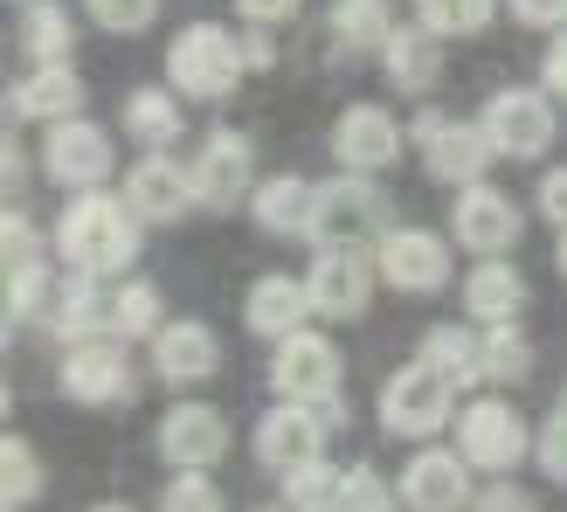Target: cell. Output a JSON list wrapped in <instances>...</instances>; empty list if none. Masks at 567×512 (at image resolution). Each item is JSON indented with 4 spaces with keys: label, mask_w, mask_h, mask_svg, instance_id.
Segmentation results:
<instances>
[{
    "label": "cell",
    "mask_w": 567,
    "mask_h": 512,
    "mask_svg": "<svg viewBox=\"0 0 567 512\" xmlns=\"http://www.w3.org/2000/svg\"><path fill=\"white\" fill-rule=\"evenodd\" d=\"M55 249H63V264L83 270V277L132 270V256H138V215H132V202H118V194H104V187L70 194L63 222H55Z\"/></svg>",
    "instance_id": "cell-1"
},
{
    "label": "cell",
    "mask_w": 567,
    "mask_h": 512,
    "mask_svg": "<svg viewBox=\"0 0 567 512\" xmlns=\"http://www.w3.org/2000/svg\"><path fill=\"white\" fill-rule=\"evenodd\" d=\"M243 70H249L243 42L229 35V28H215V21L181 28L174 49H166V83H174L181 98H202V104H221L243 83Z\"/></svg>",
    "instance_id": "cell-2"
},
{
    "label": "cell",
    "mask_w": 567,
    "mask_h": 512,
    "mask_svg": "<svg viewBox=\"0 0 567 512\" xmlns=\"http://www.w3.org/2000/svg\"><path fill=\"white\" fill-rule=\"evenodd\" d=\"M443 422H457V381L436 375L430 360H415V367H402V375H388V388H381V430H388V437L430 443Z\"/></svg>",
    "instance_id": "cell-3"
},
{
    "label": "cell",
    "mask_w": 567,
    "mask_h": 512,
    "mask_svg": "<svg viewBox=\"0 0 567 512\" xmlns=\"http://www.w3.org/2000/svg\"><path fill=\"white\" fill-rule=\"evenodd\" d=\"M339 347L332 339H319L311 326H298V332H284L277 339V354H270V388L284 395V402H311V409H326V402H339Z\"/></svg>",
    "instance_id": "cell-4"
},
{
    "label": "cell",
    "mask_w": 567,
    "mask_h": 512,
    "mask_svg": "<svg viewBox=\"0 0 567 512\" xmlns=\"http://www.w3.org/2000/svg\"><path fill=\"white\" fill-rule=\"evenodd\" d=\"M409 139H422V166H430V181H443V187H471V181H485V166L498 160V146L485 139V125L436 119V111H422V119L409 125Z\"/></svg>",
    "instance_id": "cell-5"
},
{
    "label": "cell",
    "mask_w": 567,
    "mask_h": 512,
    "mask_svg": "<svg viewBox=\"0 0 567 512\" xmlns=\"http://www.w3.org/2000/svg\"><path fill=\"white\" fill-rule=\"evenodd\" d=\"M374 277H381V264H367L360 243H319L311 277H305L311 311H319V319H360V311L374 305Z\"/></svg>",
    "instance_id": "cell-6"
},
{
    "label": "cell",
    "mask_w": 567,
    "mask_h": 512,
    "mask_svg": "<svg viewBox=\"0 0 567 512\" xmlns=\"http://www.w3.org/2000/svg\"><path fill=\"white\" fill-rule=\"evenodd\" d=\"M457 450L477 464V471H513L526 450H533V430L513 402H498V395H477V402L457 409Z\"/></svg>",
    "instance_id": "cell-7"
},
{
    "label": "cell",
    "mask_w": 567,
    "mask_h": 512,
    "mask_svg": "<svg viewBox=\"0 0 567 512\" xmlns=\"http://www.w3.org/2000/svg\"><path fill=\"white\" fill-rule=\"evenodd\" d=\"M111 166H118V146H111V132H104V125H91V119H63V125H49V139H42V174H49L55 187H70V194L104 187V181H111Z\"/></svg>",
    "instance_id": "cell-8"
},
{
    "label": "cell",
    "mask_w": 567,
    "mask_h": 512,
    "mask_svg": "<svg viewBox=\"0 0 567 512\" xmlns=\"http://www.w3.org/2000/svg\"><path fill=\"white\" fill-rule=\"evenodd\" d=\"M367 236H388V194L367 187V174L326 181L311 202V243H367Z\"/></svg>",
    "instance_id": "cell-9"
},
{
    "label": "cell",
    "mask_w": 567,
    "mask_h": 512,
    "mask_svg": "<svg viewBox=\"0 0 567 512\" xmlns=\"http://www.w3.org/2000/svg\"><path fill=\"white\" fill-rule=\"evenodd\" d=\"M326 437H332L326 409H311V402H277V409L257 422V464L277 471V478H291V471H305V464L326 458Z\"/></svg>",
    "instance_id": "cell-10"
},
{
    "label": "cell",
    "mask_w": 567,
    "mask_h": 512,
    "mask_svg": "<svg viewBox=\"0 0 567 512\" xmlns=\"http://www.w3.org/2000/svg\"><path fill=\"white\" fill-rule=\"evenodd\" d=\"M477 125L498 146V160H540L554 146V98L547 91H498Z\"/></svg>",
    "instance_id": "cell-11"
},
{
    "label": "cell",
    "mask_w": 567,
    "mask_h": 512,
    "mask_svg": "<svg viewBox=\"0 0 567 512\" xmlns=\"http://www.w3.org/2000/svg\"><path fill=\"white\" fill-rule=\"evenodd\" d=\"M153 450L174 471H215L221 458H229V422H221V409H208V402H174L159 416Z\"/></svg>",
    "instance_id": "cell-12"
},
{
    "label": "cell",
    "mask_w": 567,
    "mask_h": 512,
    "mask_svg": "<svg viewBox=\"0 0 567 512\" xmlns=\"http://www.w3.org/2000/svg\"><path fill=\"white\" fill-rule=\"evenodd\" d=\"M63 395L83 409H111L132 395V360H125V339H70L63 354Z\"/></svg>",
    "instance_id": "cell-13"
},
{
    "label": "cell",
    "mask_w": 567,
    "mask_h": 512,
    "mask_svg": "<svg viewBox=\"0 0 567 512\" xmlns=\"http://www.w3.org/2000/svg\"><path fill=\"white\" fill-rule=\"evenodd\" d=\"M374 264H381V277L394 284V291L430 298V291L450 284V243L436 229H388L374 243Z\"/></svg>",
    "instance_id": "cell-14"
},
{
    "label": "cell",
    "mask_w": 567,
    "mask_h": 512,
    "mask_svg": "<svg viewBox=\"0 0 567 512\" xmlns=\"http://www.w3.org/2000/svg\"><path fill=\"white\" fill-rule=\"evenodd\" d=\"M402 505L409 512H471V458L464 450H415L402 464Z\"/></svg>",
    "instance_id": "cell-15"
},
{
    "label": "cell",
    "mask_w": 567,
    "mask_h": 512,
    "mask_svg": "<svg viewBox=\"0 0 567 512\" xmlns=\"http://www.w3.org/2000/svg\"><path fill=\"white\" fill-rule=\"evenodd\" d=\"M194 194L202 208H236L257 194V146L243 132H208L202 139V160H194Z\"/></svg>",
    "instance_id": "cell-16"
},
{
    "label": "cell",
    "mask_w": 567,
    "mask_h": 512,
    "mask_svg": "<svg viewBox=\"0 0 567 512\" xmlns=\"http://www.w3.org/2000/svg\"><path fill=\"white\" fill-rule=\"evenodd\" d=\"M402 125H394V111L381 104H347L339 111V125H332V153L347 174H381V166L402 160Z\"/></svg>",
    "instance_id": "cell-17"
},
{
    "label": "cell",
    "mask_w": 567,
    "mask_h": 512,
    "mask_svg": "<svg viewBox=\"0 0 567 512\" xmlns=\"http://www.w3.org/2000/svg\"><path fill=\"white\" fill-rule=\"evenodd\" d=\"M450 236H457V249L505 256V249L519 243V208H513V194L471 181V187L457 194V208H450Z\"/></svg>",
    "instance_id": "cell-18"
},
{
    "label": "cell",
    "mask_w": 567,
    "mask_h": 512,
    "mask_svg": "<svg viewBox=\"0 0 567 512\" xmlns=\"http://www.w3.org/2000/svg\"><path fill=\"white\" fill-rule=\"evenodd\" d=\"M125 202L138 222H181L202 194H194V166H181L174 153H146L125 174Z\"/></svg>",
    "instance_id": "cell-19"
},
{
    "label": "cell",
    "mask_w": 567,
    "mask_h": 512,
    "mask_svg": "<svg viewBox=\"0 0 567 512\" xmlns=\"http://www.w3.org/2000/svg\"><path fill=\"white\" fill-rule=\"evenodd\" d=\"M215 367H221V339L202 319H174V326L153 332V375L166 388H194V381H208Z\"/></svg>",
    "instance_id": "cell-20"
},
{
    "label": "cell",
    "mask_w": 567,
    "mask_h": 512,
    "mask_svg": "<svg viewBox=\"0 0 567 512\" xmlns=\"http://www.w3.org/2000/svg\"><path fill=\"white\" fill-rule=\"evenodd\" d=\"M8 111H14V119H35V125L83 119V76H76L70 63H35V76L14 83Z\"/></svg>",
    "instance_id": "cell-21"
},
{
    "label": "cell",
    "mask_w": 567,
    "mask_h": 512,
    "mask_svg": "<svg viewBox=\"0 0 567 512\" xmlns=\"http://www.w3.org/2000/svg\"><path fill=\"white\" fill-rule=\"evenodd\" d=\"M243 319H249V332H264V339L298 332V326L311 319V291H305V277H284V270L257 277V284H249V298H243Z\"/></svg>",
    "instance_id": "cell-22"
},
{
    "label": "cell",
    "mask_w": 567,
    "mask_h": 512,
    "mask_svg": "<svg viewBox=\"0 0 567 512\" xmlns=\"http://www.w3.org/2000/svg\"><path fill=\"white\" fill-rule=\"evenodd\" d=\"M519 305H526V277L505 264V256H477V270L464 277V311L477 326H505V319H519Z\"/></svg>",
    "instance_id": "cell-23"
},
{
    "label": "cell",
    "mask_w": 567,
    "mask_h": 512,
    "mask_svg": "<svg viewBox=\"0 0 567 512\" xmlns=\"http://www.w3.org/2000/svg\"><path fill=\"white\" fill-rule=\"evenodd\" d=\"M104 311H111V298H97V277L70 270L63 284H49V298H42V326H49L55 339H91V332L104 326Z\"/></svg>",
    "instance_id": "cell-24"
},
{
    "label": "cell",
    "mask_w": 567,
    "mask_h": 512,
    "mask_svg": "<svg viewBox=\"0 0 567 512\" xmlns=\"http://www.w3.org/2000/svg\"><path fill=\"white\" fill-rule=\"evenodd\" d=\"M443 35H436V28H394V35H388V49H381V63H388V83H394V91H409V98H422V91H430V83L443 76V49H436Z\"/></svg>",
    "instance_id": "cell-25"
},
{
    "label": "cell",
    "mask_w": 567,
    "mask_h": 512,
    "mask_svg": "<svg viewBox=\"0 0 567 512\" xmlns=\"http://www.w3.org/2000/svg\"><path fill=\"white\" fill-rule=\"evenodd\" d=\"M311 202H319L311 181L270 174L257 194H249V215H257V229H270V236H311Z\"/></svg>",
    "instance_id": "cell-26"
},
{
    "label": "cell",
    "mask_w": 567,
    "mask_h": 512,
    "mask_svg": "<svg viewBox=\"0 0 567 512\" xmlns=\"http://www.w3.org/2000/svg\"><path fill=\"white\" fill-rule=\"evenodd\" d=\"M415 360H430L436 375H450L457 388H477L485 381V339H477L471 326H430L422 332V354Z\"/></svg>",
    "instance_id": "cell-27"
},
{
    "label": "cell",
    "mask_w": 567,
    "mask_h": 512,
    "mask_svg": "<svg viewBox=\"0 0 567 512\" xmlns=\"http://www.w3.org/2000/svg\"><path fill=\"white\" fill-rule=\"evenodd\" d=\"M21 49L35 55V63H70V49H76V21L55 8V0H35V8L21 14Z\"/></svg>",
    "instance_id": "cell-28"
},
{
    "label": "cell",
    "mask_w": 567,
    "mask_h": 512,
    "mask_svg": "<svg viewBox=\"0 0 567 512\" xmlns=\"http://www.w3.org/2000/svg\"><path fill=\"white\" fill-rule=\"evenodd\" d=\"M125 132L146 153H166V139H181V104L166 98V91H132L125 98Z\"/></svg>",
    "instance_id": "cell-29"
},
{
    "label": "cell",
    "mask_w": 567,
    "mask_h": 512,
    "mask_svg": "<svg viewBox=\"0 0 567 512\" xmlns=\"http://www.w3.org/2000/svg\"><path fill=\"white\" fill-rule=\"evenodd\" d=\"M332 35L347 49H388V35H394L388 0H332Z\"/></svg>",
    "instance_id": "cell-30"
},
{
    "label": "cell",
    "mask_w": 567,
    "mask_h": 512,
    "mask_svg": "<svg viewBox=\"0 0 567 512\" xmlns=\"http://www.w3.org/2000/svg\"><path fill=\"white\" fill-rule=\"evenodd\" d=\"M104 326H111V339H146V332H159L166 326L159 319V291H153V284H118V291H111Z\"/></svg>",
    "instance_id": "cell-31"
},
{
    "label": "cell",
    "mask_w": 567,
    "mask_h": 512,
    "mask_svg": "<svg viewBox=\"0 0 567 512\" xmlns=\"http://www.w3.org/2000/svg\"><path fill=\"white\" fill-rule=\"evenodd\" d=\"M533 375V339L519 332V319H505V326H485V381H526Z\"/></svg>",
    "instance_id": "cell-32"
},
{
    "label": "cell",
    "mask_w": 567,
    "mask_h": 512,
    "mask_svg": "<svg viewBox=\"0 0 567 512\" xmlns=\"http://www.w3.org/2000/svg\"><path fill=\"white\" fill-rule=\"evenodd\" d=\"M339 485H347V471H332L319 458V464H305V471L284 478V505H291V512H339Z\"/></svg>",
    "instance_id": "cell-33"
},
{
    "label": "cell",
    "mask_w": 567,
    "mask_h": 512,
    "mask_svg": "<svg viewBox=\"0 0 567 512\" xmlns=\"http://www.w3.org/2000/svg\"><path fill=\"white\" fill-rule=\"evenodd\" d=\"M0 492H8V512H21L28 499L42 492V458L28 450V437H8V443H0Z\"/></svg>",
    "instance_id": "cell-34"
},
{
    "label": "cell",
    "mask_w": 567,
    "mask_h": 512,
    "mask_svg": "<svg viewBox=\"0 0 567 512\" xmlns=\"http://www.w3.org/2000/svg\"><path fill=\"white\" fill-rule=\"evenodd\" d=\"M415 21L436 35H477L492 28V0H415Z\"/></svg>",
    "instance_id": "cell-35"
},
{
    "label": "cell",
    "mask_w": 567,
    "mask_h": 512,
    "mask_svg": "<svg viewBox=\"0 0 567 512\" xmlns=\"http://www.w3.org/2000/svg\"><path fill=\"white\" fill-rule=\"evenodd\" d=\"M339 512H402V492L388 485L381 471H347V485H339Z\"/></svg>",
    "instance_id": "cell-36"
},
{
    "label": "cell",
    "mask_w": 567,
    "mask_h": 512,
    "mask_svg": "<svg viewBox=\"0 0 567 512\" xmlns=\"http://www.w3.org/2000/svg\"><path fill=\"white\" fill-rule=\"evenodd\" d=\"M159 512H221V492L208 471H174L159 492Z\"/></svg>",
    "instance_id": "cell-37"
},
{
    "label": "cell",
    "mask_w": 567,
    "mask_h": 512,
    "mask_svg": "<svg viewBox=\"0 0 567 512\" xmlns=\"http://www.w3.org/2000/svg\"><path fill=\"white\" fill-rule=\"evenodd\" d=\"M83 14H91L104 35H138V28H153L159 0H83Z\"/></svg>",
    "instance_id": "cell-38"
},
{
    "label": "cell",
    "mask_w": 567,
    "mask_h": 512,
    "mask_svg": "<svg viewBox=\"0 0 567 512\" xmlns=\"http://www.w3.org/2000/svg\"><path fill=\"white\" fill-rule=\"evenodd\" d=\"M0 243H8V270H42V236L28 229L21 208H8V222H0Z\"/></svg>",
    "instance_id": "cell-39"
},
{
    "label": "cell",
    "mask_w": 567,
    "mask_h": 512,
    "mask_svg": "<svg viewBox=\"0 0 567 512\" xmlns=\"http://www.w3.org/2000/svg\"><path fill=\"white\" fill-rule=\"evenodd\" d=\"M533 450H540V471L554 478V485H567V409L547 422L540 437H533Z\"/></svg>",
    "instance_id": "cell-40"
},
{
    "label": "cell",
    "mask_w": 567,
    "mask_h": 512,
    "mask_svg": "<svg viewBox=\"0 0 567 512\" xmlns=\"http://www.w3.org/2000/svg\"><path fill=\"white\" fill-rule=\"evenodd\" d=\"M471 512H533V499L513 485V478H498V485H485V492L471 499Z\"/></svg>",
    "instance_id": "cell-41"
},
{
    "label": "cell",
    "mask_w": 567,
    "mask_h": 512,
    "mask_svg": "<svg viewBox=\"0 0 567 512\" xmlns=\"http://www.w3.org/2000/svg\"><path fill=\"white\" fill-rule=\"evenodd\" d=\"M540 215L554 222V229H567V166H547V181H540Z\"/></svg>",
    "instance_id": "cell-42"
},
{
    "label": "cell",
    "mask_w": 567,
    "mask_h": 512,
    "mask_svg": "<svg viewBox=\"0 0 567 512\" xmlns=\"http://www.w3.org/2000/svg\"><path fill=\"white\" fill-rule=\"evenodd\" d=\"M513 14L526 28H567V0H513Z\"/></svg>",
    "instance_id": "cell-43"
},
{
    "label": "cell",
    "mask_w": 567,
    "mask_h": 512,
    "mask_svg": "<svg viewBox=\"0 0 567 512\" xmlns=\"http://www.w3.org/2000/svg\"><path fill=\"white\" fill-rule=\"evenodd\" d=\"M236 14H243L249 28H270V21H291L298 0H236Z\"/></svg>",
    "instance_id": "cell-44"
},
{
    "label": "cell",
    "mask_w": 567,
    "mask_h": 512,
    "mask_svg": "<svg viewBox=\"0 0 567 512\" xmlns=\"http://www.w3.org/2000/svg\"><path fill=\"white\" fill-rule=\"evenodd\" d=\"M540 83H547V98H567V35L547 49V63H540Z\"/></svg>",
    "instance_id": "cell-45"
},
{
    "label": "cell",
    "mask_w": 567,
    "mask_h": 512,
    "mask_svg": "<svg viewBox=\"0 0 567 512\" xmlns=\"http://www.w3.org/2000/svg\"><path fill=\"white\" fill-rule=\"evenodd\" d=\"M243 55H249V63H257V70L270 63V35H264V28H257V35H243Z\"/></svg>",
    "instance_id": "cell-46"
},
{
    "label": "cell",
    "mask_w": 567,
    "mask_h": 512,
    "mask_svg": "<svg viewBox=\"0 0 567 512\" xmlns=\"http://www.w3.org/2000/svg\"><path fill=\"white\" fill-rule=\"evenodd\" d=\"M554 264H560V277H567V229H560V249H554Z\"/></svg>",
    "instance_id": "cell-47"
},
{
    "label": "cell",
    "mask_w": 567,
    "mask_h": 512,
    "mask_svg": "<svg viewBox=\"0 0 567 512\" xmlns=\"http://www.w3.org/2000/svg\"><path fill=\"white\" fill-rule=\"evenodd\" d=\"M91 512H132V505H118V499H104V505H91Z\"/></svg>",
    "instance_id": "cell-48"
},
{
    "label": "cell",
    "mask_w": 567,
    "mask_h": 512,
    "mask_svg": "<svg viewBox=\"0 0 567 512\" xmlns=\"http://www.w3.org/2000/svg\"><path fill=\"white\" fill-rule=\"evenodd\" d=\"M21 8H35V0H21Z\"/></svg>",
    "instance_id": "cell-49"
},
{
    "label": "cell",
    "mask_w": 567,
    "mask_h": 512,
    "mask_svg": "<svg viewBox=\"0 0 567 512\" xmlns=\"http://www.w3.org/2000/svg\"><path fill=\"white\" fill-rule=\"evenodd\" d=\"M560 409H567V395H560Z\"/></svg>",
    "instance_id": "cell-50"
}]
</instances>
